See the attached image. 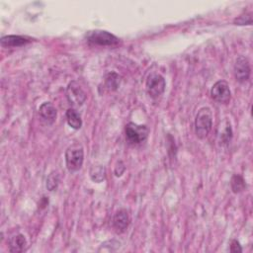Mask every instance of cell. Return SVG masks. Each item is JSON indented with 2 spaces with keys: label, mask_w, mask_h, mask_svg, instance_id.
Segmentation results:
<instances>
[{
  "label": "cell",
  "mask_w": 253,
  "mask_h": 253,
  "mask_svg": "<svg viewBox=\"0 0 253 253\" xmlns=\"http://www.w3.org/2000/svg\"><path fill=\"white\" fill-rule=\"evenodd\" d=\"M84 161V148L81 143L73 142L65 150V165L70 173L81 169Z\"/></svg>",
  "instance_id": "1"
},
{
  "label": "cell",
  "mask_w": 253,
  "mask_h": 253,
  "mask_svg": "<svg viewBox=\"0 0 253 253\" xmlns=\"http://www.w3.org/2000/svg\"><path fill=\"white\" fill-rule=\"evenodd\" d=\"M212 126V113L209 107H202L195 118V133L198 138H206Z\"/></svg>",
  "instance_id": "2"
},
{
  "label": "cell",
  "mask_w": 253,
  "mask_h": 253,
  "mask_svg": "<svg viewBox=\"0 0 253 253\" xmlns=\"http://www.w3.org/2000/svg\"><path fill=\"white\" fill-rule=\"evenodd\" d=\"M149 133V129L144 125H137L135 123H128L125 126L126 141L129 145H139L143 143Z\"/></svg>",
  "instance_id": "3"
},
{
  "label": "cell",
  "mask_w": 253,
  "mask_h": 253,
  "mask_svg": "<svg viewBox=\"0 0 253 253\" xmlns=\"http://www.w3.org/2000/svg\"><path fill=\"white\" fill-rule=\"evenodd\" d=\"M85 39L90 44L93 45L115 46L120 43V39L118 37L103 30L88 31L85 35Z\"/></svg>",
  "instance_id": "4"
},
{
  "label": "cell",
  "mask_w": 253,
  "mask_h": 253,
  "mask_svg": "<svg viewBox=\"0 0 253 253\" xmlns=\"http://www.w3.org/2000/svg\"><path fill=\"white\" fill-rule=\"evenodd\" d=\"M166 82L164 77L156 72L150 73L145 81V89L151 99H158L164 93Z\"/></svg>",
  "instance_id": "5"
},
{
  "label": "cell",
  "mask_w": 253,
  "mask_h": 253,
  "mask_svg": "<svg viewBox=\"0 0 253 253\" xmlns=\"http://www.w3.org/2000/svg\"><path fill=\"white\" fill-rule=\"evenodd\" d=\"M65 94L68 103L73 107L82 106L87 99V94L82 89L80 84L75 80L68 83Z\"/></svg>",
  "instance_id": "6"
},
{
  "label": "cell",
  "mask_w": 253,
  "mask_h": 253,
  "mask_svg": "<svg viewBox=\"0 0 253 253\" xmlns=\"http://www.w3.org/2000/svg\"><path fill=\"white\" fill-rule=\"evenodd\" d=\"M211 97L218 104H228L231 99V91L225 80L216 81L211 89Z\"/></svg>",
  "instance_id": "7"
},
{
  "label": "cell",
  "mask_w": 253,
  "mask_h": 253,
  "mask_svg": "<svg viewBox=\"0 0 253 253\" xmlns=\"http://www.w3.org/2000/svg\"><path fill=\"white\" fill-rule=\"evenodd\" d=\"M250 72L251 68L248 58L244 55H239L235 59L233 66V73L236 81L239 83H245L250 77Z\"/></svg>",
  "instance_id": "8"
},
{
  "label": "cell",
  "mask_w": 253,
  "mask_h": 253,
  "mask_svg": "<svg viewBox=\"0 0 253 253\" xmlns=\"http://www.w3.org/2000/svg\"><path fill=\"white\" fill-rule=\"evenodd\" d=\"M233 137V130L231 123L228 119L220 122L216 131V142L219 147H226L230 144Z\"/></svg>",
  "instance_id": "9"
},
{
  "label": "cell",
  "mask_w": 253,
  "mask_h": 253,
  "mask_svg": "<svg viewBox=\"0 0 253 253\" xmlns=\"http://www.w3.org/2000/svg\"><path fill=\"white\" fill-rule=\"evenodd\" d=\"M113 227L117 233H124L126 231L129 223L130 218L128 211L126 209H121L116 211L113 217Z\"/></svg>",
  "instance_id": "10"
},
{
  "label": "cell",
  "mask_w": 253,
  "mask_h": 253,
  "mask_svg": "<svg viewBox=\"0 0 253 253\" xmlns=\"http://www.w3.org/2000/svg\"><path fill=\"white\" fill-rule=\"evenodd\" d=\"M39 115L41 120L46 124L51 125L55 122L57 117L56 108L50 102H43L39 108Z\"/></svg>",
  "instance_id": "11"
},
{
  "label": "cell",
  "mask_w": 253,
  "mask_h": 253,
  "mask_svg": "<svg viewBox=\"0 0 253 253\" xmlns=\"http://www.w3.org/2000/svg\"><path fill=\"white\" fill-rule=\"evenodd\" d=\"M29 42H31L30 39H27L25 37L18 36V35L4 36L0 40V43L2 47H18V46L25 45Z\"/></svg>",
  "instance_id": "12"
},
{
  "label": "cell",
  "mask_w": 253,
  "mask_h": 253,
  "mask_svg": "<svg viewBox=\"0 0 253 253\" xmlns=\"http://www.w3.org/2000/svg\"><path fill=\"white\" fill-rule=\"evenodd\" d=\"M8 246H9L10 252L21 253V252L26 251V249L28 247V243H27L26 237L22 233H16L10 237Z\"/></svg>",
  "instance_id": "13"
},
{
  "label": "cell",
  "mask_w": 253,
  "mask_h": 253,
  "mask_svg": "<svg viewBox=\"0 0 253 253\" xmlns=\"http://www.w3.org/2000/svg\"><path fill=\"white\" fill-rule=\"evenodd\" d=\"M122 83V76L117 72L111 71L105 75L104 84L109 91H116L119 89Z\"/></svg>",
  "instance_id": "14"
},
{
  "label": "cell",
  "mask_w": 253,
  "mask_h": 253,
  "mask_svg": "<svg viewBox=\"0 0 253 253\" xmlns=\"http://www.w3.org/2000/svg\"><path fill=\"white\" fill-rule=\"evenodd\" d=\"M65 118L68 126L74 129H80L82 126V119L79 113L74 108H69L65 113Z\"/></svg>",
  "instance_id": "15"
},
{
  "label": "cell",
  "mask_w": 253,
  "mask_h": 253,
  "mask_svg": "<svg viewBox=\"0 0 253 253\" xmlns=\"http://www.w3.org/2000/svg\"><path fill=\"white\" fill-rule=\"evenodd\" d=\"M230 188L234 194H239L246 189L244 178L239 174H234L230 179Z\"/></svg>",
  "instance_id": "16"
},
{
  "label": "cell",
  "mask_w": 253,
  "mask_h": 253,
  "mask_svg": "<svg viewBox=\"0 0 253 253\" xmlns=\"http://www.w3.org/2000/svg\"><path fill=\"white\" fill-rule=\"evenodd\" d=\"M90 178L95 183H101L106 179V169L101 165H94L90 169Z\"/></svg>",
  "instance_id": "17"
},
{
  "label": "cell",
  "mask_w": 253,
  "mask_h": 253,
  "mask_svg": "<svg viewBox=\"0 0 253 253\" xmlns=\"http://www.w3.org/2000/svg\"><path fill=\"white\" fill-rule=\"evenodd\" d=\"M59 174L55 171H52L46 178V183H45V186H46V189L50 192L54 191L57 189L58 187V184H59Z\"/></svg>",
  "instance_id": "18"
},
{
  "label": "cell",
  "mask_w": 253,
  "mask_h": 253,
  "mask_svg": "<svg viewBox=\"0 0 253 253\" xmlns=\"http://www.w3.org/2000/svg\"><path fill=\"white\" fill-rule=\"evenodd\" d=\"M233 24L237 26H245V25H252V16L250 13H246L236 17L233 20Z\"/></svg>",
  "instance_id": "19"
},
{
  "label": "cell",
  "mask_w": 253,
  "mask_h": 253,
  "mask_svg": "<svg viewBox=\"0 0 253 253\" xmlns=\"http://www.w3.org/2000/svg\"><path fill=\"white\" fill-rule=\"evenodd\" d=\"M229 250L232 253H240V252H242V247H241L239 241H237L236 239H232L231 242H230Z\"/></svg>",
  "instance_id": "20"
}]
</instances>
